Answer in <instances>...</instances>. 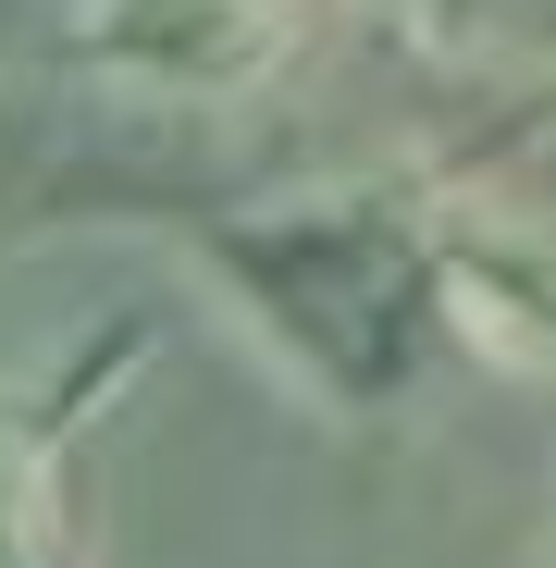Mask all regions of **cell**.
<instances>
[{
    "instance_id": "6da1fadb",
    "label": "cell",
    "mask_w": 556,
    "mask_h": 568,
    "mask_svg": "<svg viewBox=\"0 0 556 568\" xmlns=\"http://www.w3.org/2000/svg\"><path fill=\"white\" fill-rule=\"evenodd\" d=\"M297 50V0H87V62L149 100H235Z\"/></svg>"
},
{
    "instance_id": "7a4b0ae2",
    "label": "cell",
    "mask_w": 556,
    "mask_h": 568,
    "mask_svg": "<svg viewBox=\"0 0 556 568\" xmlns=\"http://www.w3.org/2000/svg\"><path fill=\"white\" fill-rule=\"evenodd\" d=\"M0 568H38V507H26V457L0 445Z\"/></svg>"
}]
</instances>
